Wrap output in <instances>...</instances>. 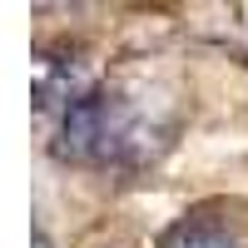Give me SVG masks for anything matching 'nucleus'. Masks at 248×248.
<instances>
[{
    "label": "nucleus",
    "mask_w": 248,
    "mask_h": 248,
    "mask_svg": "<svg viewBox=\"0 0 248 248\" xmlns=\"http://www.w3.org/2000/svg\"><path fill=\"white\" fill-rule=\"evenodd\" d=\"M30 85H35V105L45 109V114H50V109L65 114L75 99L90 94V85H85V65H79L70 50H45V55L35 60V79H30Z\"/></svg>",
    "instance_id": "f257e3e1"
},
{
    "label": "nucleus",
    "mask_w": 248,
    "mask_h": 248,
    "mask_svg": "<svg viewBox=\"0 0 248 248\" xmlns=\"http://www.w3.org/2000/svg\"><path fill=\"white\" fill-rule=\"evenodd\" d=\"M159 248H243V238L229 223H209V218H184L159 238Z\"/></svg>",
    "instance_id": "f03ea898"
}]
</instances>
